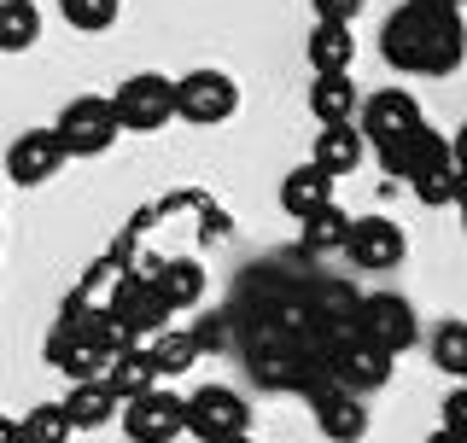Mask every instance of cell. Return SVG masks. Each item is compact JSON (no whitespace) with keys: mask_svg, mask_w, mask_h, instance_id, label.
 <instances>
[{"mask_svg":"<svg viewBox=\"0 0 467 443\" xmlns=\"http://www.w3.org/2000/svg\"><path fill=\"white\" fill-rule=\"evenodd\" d=\"M379 53L403 77H450L467 58V24L456 6H420L403 0L386 24H379Z\"/></svg>","mask_w":467,"mask_h":443,"instance_id":"obj_1","label":"cell"},{"mask_svg":"<svg viewBox=\"0 0 467 443\" xmlns=\"http://www.w3.org/2000/svg\"><path fill=\"white\" fill-rule=\"evenodd\" d=\"M182 420L199 443H228V438H252V403L234 386H199L193 397H182Z\"/></svg>","mask_w":467,"mask_h":443,"instance_id":"obj_2","label":"cell"},{"mask_svg":"<svg viewBox=\"0 0 467 443\" xmlns=\"http://www.w3.org/2000/svg\"><path fill=\"white\" fill-rule=\"evenodd\" d=\"M111 117L123 135H158V129L175 117V82L158 77V70H140L111 94Z\"/></svg>","mask_w":467,"mask_h":443,"instance_id":"obj_3","label":"cell"},{"mask_svg":"<svg viewBox=\"0 0 467 443\" xmlns=\"http://www.w3.org/2000/svg\"><path fill=\"white\" fill-rule=\"evenodd\" d=\"M106 315L123 327L129 345H146V338H158V333L170 327L175 309L164 304V292H158L146 274H123V280L111 286V298H106Z\"/></svg>","mask_w":467,"mask_h":443,"instance_id":"obj_4","label":"cell"},{"mask_svg":"<svg viewBox=\"0 0 467 443\" xmlns=\"http://www.w3.org/2000/svg\"><path fill=\"white\" fill-rule=\"evenodd\" d=\"M53 135H58V146H65V158H99V152L117 146L123 129H117V117H111V99L82 94V99H70V106L58 111Z\"/></svg>","mask_w":467,"mask_h":443,"instance_id":"obj_5","label":"cell"},{"mask_svg":"<svg viewBox=\"0 0 467 443\" xmlns=\"http://www.w3.org/2000/svg\"><path fill=\"white\" fill-rule=\"evenodd\" d=\"M357 333L398 362L403 350L420 338V315H415L409 298H398V292H374V298H357Z\"/></svg>","mask_w":467,"mask_h":443,"instance_id":"obj_6","label":"cell"},{"mask_svg":"<svg viewBox=\"0 0 467 443\" xmlns=\"http://www.w3.org/2000/svg\"><path fill=\"white\" fill-rule=\"evenodd\" d=\"M357 135H362V146H374V152H386V146H398L403 135H415L427 117H420V106H415V94H403V88H379V94H368L357 106Z\"/></svg>","mask_w":467,"mask_h":443,"instance_id":"obj_7","label":"cell"},{"mask_svg":"<svg viewBox=\"0 0 467 443\" xmlns=\"http://www.w3.org/2000/svg\"><path fill=\"white\" fill-rule=\"evenodd\" d=\"M345 257H350V269L357 274H386V269H398L403 263V228L391 216H350V228H345Z\"/></svg>","mask_w":467,"mask_h":443,"instance_id":"obj_8","label":"cell"},{"mask_svg":"<svg viewBox=\"0 0 467 443\" xmlns=\"http://www.w3.org/2000/svg\"><path fill=\"white\" fill-rule=\"evenodd\" d=\"M240 111V88H234L228 70H187L182 82H175V117H187V123H228V117Z\"/></svg>","mask_w":467,"mask_h":443,"instance_id":"obj_9","label":"cell"},{"mask_svg":"<svg viewBox=\"0 0 467 443\" xmlns=\"http://www.w3.org/2000/svg\"><path fill=\"white\" fill-rule=\"evenodd\" d=\"M117 420H123V438H129V443H175V438L187 432V420H182V397L164 391V386L129 397V403L117 408Z\"/></svg>","mask_w":467,"mask_h":443,"instance_id":"obj_10","label":"cell"},{"mask_svg":"<svg viewBox=\"0 0 467 443\" xmlns=\"http://www.w3.org/2000/svg\"><path fill=\"white\" fill-rule=\"evenodd\" d=\"M65 164L70 158H65L53 129H29V135H18L6 146V181H18V187H47Z\"/></svg>","mask_w":467,"mask_h":443,"instance_id":"obj_11","label":"cell"},{"mask_svg":"<svg viewBox=\"0 0 467 443\" xmlns=\"http://www.w3.org/2000/svg\"><path fill=\"white\" fill-rule=\"evenodd\" d=\"M379 164H386V175H398V181L415 187L420 175H432L438 164H450V140L438 135V129L420 123L415 135H403L398 146H386V152H379Z\"/></svg>","mask_w":467,"mask_h":443,"instance_id":"obj_12","label":"cell"},{"mask_svg":"<svg viewBox=\"0 0 467 443\" xmlns=\"http://www.w3.org/2000/svg\"><path fill=\"white\" fill-rule=\"evenodd\" d=\"M310 408H316V426H321L327 443H362L368 438V408H362V397H350L339 386H316Z\"/></svg>","mask_w":467,"mask_h":443,"instance_id":"obj_13","label":"cell"},{"mask_svg":"<svg viewBox=\"0 0 467 443\" xmlns=\"http://www.w3.org/2000/svg\"><path fill=\"white\" fill-rule=\"evenodd\" d=\"M327 204H333V181H327L316 164H298V170L281 175V211H286V216L310 222V216L327 211Z\"/></svg>","mask_w":467,"mask_h":443,"instance_id":"obj_14","label":"cell"},{"mask_svg":"<svg viewBox=\"0 0 467 443\" xmlns=\"http://www.w3.org/2000/svg\"><path fill=\"white\" fill-rule=\"evenodd\" d=\"M362 135H357V123H333V129H321L316 135V152H310V164L327 175V181H339V175H350L362 164Z\"/></svg>","mask_w":467,"mask_h":443,"instance_id":"obj_15","label":"cell"},{"mask_svg":"<svg viewBox=\"0 0 467 443\" xmlns=\"http://www.w3.org/2000/svg\"><path fill=\"white\" fill-rule=\"evenodd\" d=\"M357 106H362V94H357V82H350V77H316L310 82V117H316L321 129L357 123Z\"/></svg>","mask_w":467,"mask_h":443,"instance_id":"obj_16","label":"cell"},{"mask_svg":"<svg viewBox=\"0 0 467 443\" xmlns=\"http://www.w3.org/2000/svg\"><path fill=\"white\" fill-rule=\"evenodd\" d=\"M350 58H357V36L345 24H316L310 29V70L316 77H350Z\"/></svg>","mask_w":467,"mask_h":443,"instance_id":"obj_17","label":"cell"},{"mask_svg":"<svg viewBox=\"0 0 467 443\" xmlns=\"http://www.w3.org/2000/svg\"><path fill=\"white\" fill-rule=\"evenodd\" d=\"M65 420H70V432H99V426H111L117 420V397H111V386H70V397L65 403Z\"/></svg>","mask_w":467,"mask_h":443,"instance_id":"obj_18","label":"cell"},{"mask_svg":"<svg viewBox=\"0 0 467 443\" xmlns=\"http://www.w3.org/2000/svg\"><path fill=\"white\" fill-rule=\"evenodd\" d=\"M152 286L164 292L170 309L199 304V298H204V269H199V257H164V263L152 269Z\"/></svg>","mask_w":467,"mask_h":443,"instance_id":"obj_19","label":"cell"},{"mask_svg":"<svg viewBox=\"0 0 467 443\" xmlns=\"http://www.w3.org/2000/svg\"><path fill=\"white\" fill-rule=\"evenodd\" d=\"M106 386H111L117 403H129V397H140V391H152V386H158V367H152V356H146V345L117 350V362H111Z\"/></svg>","mask_w":467,"mask_h":443,"instance_id":"obj_20","label":"cell"},{"mask_svg":"<svg viewBox=\"0 0 467 443\" xmlns=\"http://www.w3.org/2000/svg\"><path fill=\"white\" fill-rule=\"evenodd\" d=\"M36 41H41L36 0H0V53H29Z\"/></svg>","mask_w":467,"mask_h":443,"instance_id":"obj_21","label":"cell"},{"mask_svg":"<svg viewBox=\"0 0 467 443\" xmlns=\"http://www.w3.org/2000/svg\"><path fill=\"white\" fill-rule=\"evenodd\" d=\"M146 356H152L158 379H164V374H187V367L199 362V338L182 333V327H164L158 338H146Z\"/></svg>","mask_w":467,"mask_h":443,"instance_id":"obj_22","label":"cell"},{"mask_svg":"<svg viewBox=\"0 0 467 443\" xmlns=\"http://www.w3.org/2000/svg\"><path fill=\"white\" fill-rule=\"evenodd\" d=\"M432 367L450 379H467V321H438L432 327Z\"/></svg>","mask_w":467,"mask_h":443,"instance_id":"obj_23","label":"cell"},{"mask_svg":"<svg viewBox=\"0 0 467 443\" xmlns=\"http://www.w3.org/2000/svg\"><path fill=\"white\" fill-rule=\"evenodd\" d=\"M70 438H77V432H70V420H65L58 403H36L18 420V443H70Z\"/></svg>","mask_w":467,"mask_h":443,"instance_id":"obj_24","label":"cell"},{"mask_svg":"<svg viewBox=\"0 0 467 443\" xmlns=\"http://www.w3.org/2000/svg\"><path fill=\"white\" fill-rule=\"evenodd\" d=\"M58 12H65L70 29H82V36H99V29L117 24V12H123V0H58Z\"/></svg>","mask_w":467,"mask_h":443,"instance_id":"obj_25","label":"cell"},{"mask_svg":"<svg viewBox=\"0 0 467 443\" xmlns=\"http://www.w3.org/2000/svg\"><path fill=\"white\" fill-rule=\"evenodd\" d=\"M345 228H350V216L339 211V204H327L321 216L304 222V251H310V257H316V251H339L345 245Z\"/></svg>","mask_w":467,"mask_h":443,"instance_id":"obj_26","label":"cell"},{"mask_svg":"<svg viewBox=\"0 0 467 443\" xmlns=\"http://www.w3.org/2000/svg\"><path fill=\"white\" fill-rule=\"evenodd\" d=\"M456 187H462L456 164H438L432 175H420V181H415V199L420 204H456Z\"/></svg>","mask_w":467,"mask_h":443,"instance_id":"obj_27","label":"cell"},{"mask_svg":"<svg viewBox=\"0 0 467 443\" xmlns=\"http://www.w3.org/2000/svg\"><path fill=\"white\" fill-rule=\"evenodd\" d=\"M310 6H316V24H345L350 29V18H357L368 0H310Z\"/></svg>","mask_w":467,"mask_h":443,"instance_id":"obj_28","label":"cell"},{"mask_svg":"<svg viewBox=\"0 0 467 443\" xmlns=\"http://www.w3.org/2000/svg\"><path fill=\"white\" fill-rule=\"evenodd\" d=\"M444 432L467 443V386H456V391L444 397Z\"/></svg>","mask_w":467,"mask_h":443,"instance_id":"obj_29","label":"cell"},{"mask_svg":"<svg viewBox=\"0 0 467 443\" xmlns=\"http://www.w3.org/2000/svg\"><path fill=\"white\" fill-rule=\"evenodd\" d=\"M450 164H456V175L467 181V123L456 129V140H450Z\"/></svg>","mask_w":467,"mask_h":443,"instance_id":"obj_30","label":"cell"},{"mask_svg":"<svg viewBox=\"0 0 467 443\" xmlns=\"http://www.w3.org/2000/svg\"><path fill=\"white\" fill-rule=\"evenodd\" d=\"M0 443H18V420L12 415H0Z\"/></svg>","mask_w":467,"mask_h":443,"instance_id":"obj_31","label":"cell"},{"mask_svg":"<svg viewBox=\"0 0 467 443\" xmlns=\"http://www.w3.org/2000/svg\"><path fill=\"white\" fill-rule=\"evenodd\" d=\"M456 211H462V233H467V181L456 187Z\"/></svg>","mask_w":467,"mask_h":443,"instance_id":"obj_32","label":"cell"},{"mask_svg":"<svg viewBox=\"0 0 467 443\" xmlns=\"http://www.w3.org/2000/svg\"><path fill=\"white\" fill-rule=\"evenodd\" d=\"M427 443H462V438H450V432H444V426H438V432H432Z\"/></svg>","mask_w":467,"mask_h":443,"instance_id":"obj_33","label":"cell"},{"mask_svg":"<svg viewBox=\"0 0 467 443\" xmlns=\"http://www.w3.org/2000/svg\"><path fill=\"white\" fill-rule=\"evenodd\" d=\"M420 6H462V0H420Z\"/></svg>","mask_w":467,"mask_h":443,"instance_id":"obj_34","label":"cell"},{"mask_svg":"<svg viewBox=\"0 0 467 443\" xmlns=\"http://www.w3.org/2000/svg\"><path fill=\"white\" fill-rule=\"evenodd\" d=\"M228 443H252V438H228Z\"/></svg>","mask_w":467,"mask_h":443,"instance_id":"obj_35","label":"cell"},{"mask_svg":"<svg viewBox=\"0 0 467 443\" xmlns=\"http://www.w3.org/2000/svg\"><path fill=\"white\" fill-rule=\"evenodd\" d=\"M462 386H467V379H462Z\"/></svg>","mask_w":467,"mask_h":443,"instance_id":"obj_36","label":"cell"}]
</instances>
